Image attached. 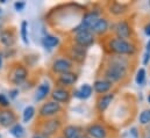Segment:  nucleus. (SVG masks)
Instances as JSON below:
<instances>
[{
	"instance_id": "21",
	"label": "nucleus",
	"mask_w": 150,
	"mask_h": 138,
	"mask_svg": "<svg viewBox=\"0 0 150 138\" xmlns=\"http://www.w3.org/2000/svg\"><path fill=\"white\" fill-rule=\"evenodd\" d=\"M113 100V94H108V95H105V96H103L99 101H98V108H99V110L100 111H103V110H105L110 104L112 102Z\"/></svg>"
},
{
	"instance_id": "30",
	"label": "nucleus",
	"mask_w": 150,
	"mask_h": 138,
	"mask_svg": "<svg viewBox=\"0 0 150 138\" xmlns=\"http://www.w3.org/2000/svg\"><path fill=\"white\" fill-rule=\"evenodd\" d=\"M149 59H150V52H147V54L144 55V61H143V64H148Z\"/></svg>"
},
{
	"instance_id": "11",
	"label": "nucleus",
	"mask_w": 150,
	"mask_h": 138,
	"mask_svg": "<svg viewBox=\"0 0 150 138\" xmlns=\"http://www.w3.org/2000/svg\"><path fill=\"white\" fill-rule=\"evenodd\" d=\"M49 92H50V86H49V84H47V82L41 84L38 87V89H36L35 100H38V101L43 100V99L49 94Z\"/></svg>"
},
{
	"instance_id": "14",
	"label": "nucleus",
	"mask_w": 150,
	"mask_h": 138,
	"mask_svg": "<svg viewBox=\"0 0 150 138\" xmlns=\"http://www.w3.org/2000/svg\"><path fill=\"white\" fill-rule=\"evenodd\" d=\"M107 27H108V23L105 19H98V21L94 23V26L92 27L91 30L96 34H103L107 30Z\"/></svg>"
},
{
	"instance_id": "18",
	"label": "nucleus",
	"mask_w": 150,
	"mask_h": 138,
	"mask_svg": "<svg viewBox=\"0 0 150 138\" xmlns=\"http://www.w3.org/2000/svg\"><path fill=\"white\" fill-rule=\"evenodd\" d=\"M58 43H59V39L52 35H47L43 38V45H44V48H48V49L55 48L56 45H58Z\"/></svg>"
},
{
	"instance_id": "20",
	"label": "nucleus",
	"mask_w": 150,
	"mask_h": 138,
	"mask_svg": "<svg viewBox=\"0 0 150 138\" xmlns=\"http://www.w3.org/2000/svg\"><path fill=\"white\" fill-rule=\"evenodd\" d=\"M91 94H92V87L90 85H87V84L83 85L80 87V89L77 92V96L81 98V99H87V98L91 96Z\"/></svg>"
},
{
	"instance_id": "31",
	"label": "nucleus",
	"mask_w": 150,
	"mask_h": 138,
	"mask_svg": "<svg viewBox=\"0 0 150 138\" xmlns=\"http://www.w3.org/2000/svg\"><path fill=\"white\" fill-rule=\"evenodd\" d=\"M33 138H48V136H45L43 134H36V135H34Z\"/></svg>"
},
{
	"instance_id": "10",
	"label": "nucleus",
	"mask_w": 150,
	"mask_h": 138,
	"mask_svg": "<svg viewBox=\"0 0 150 138\" xmlns=\"http://www.w3.org/2000/svg\"><path fill=\"white\" fill-rule=\"evenodd\" d=\"M116 34L119 36V38L121 39H125V38H128L129 35H130V29H129V26L127 22L125 21H121L116 25Z\"/></svg>"
},
{
	"instance_id": "17",
	"label": "nucleus",
	"mask_w": 150,
	"mask_h": 138,
	"mask_svg": "<svg viewBox=\"0 0 150 138\" xmlns=\"http://www.w3.org/2000/svg\"><path fill=\"white\" fill-rule=\"evenodd\" d=\"M76 80H77V75L75 73H71V72L62 73V75L59 77V82L65 85V86H70V85L75 84Z\"/></svg>"
},
{
	"instance_id": "36",
	"label": "nucleus",
	"mask_w": 150,
	"mask_h": 138,
	"mask_svg": "<svg viewBox=\"0 0 150 138\" xmlns=\"http://www.w3.org/2000/svg\"><path fill=\"white\" fill-rule=\"evenodd\" d=\"M148 100H149V104H150V96H149V98H148Z\"/></svg>"
},
{
	"instance_id": "19",
	"label": "nucleus",
	"mask_w": 150,
	"mask_h": 138,
	"mask_svg": "<svg viewBox=\"0 0 150 138\" xmlns=\"http://www.w3.org/2000/svg\"><path fill=\"white\" fill-rule=\"evenodd\" d=\"M63 134H64V137L65 138H80L78 128H77V127H74V125L67 127V128L64 129Z\"/></svg>"
},
{
	"instance_id": "37",
	"label": "nucleus",
	"mask_w": 150,
	"mask_h": 138,
	"mask_svg": "<svg viewBox=\"0 0 150 138\" xmlns=\"http://www.w3.org/2000/svg\"><path fill=\"white\" fill-rule=\"evenodd\" d=\"M80 138H88V137H80Z\"/></svg>"
},
{
	"instance_id": "6",
	"label": "nucleus",
	"mask_w": 150,
	"mask_h": 138,
	"mask_svg": "<svg viewBox=\"0 0 150 138\" xmlns=\"http://www.w3.org/2000/svg\"><path fill=\"white\" fill-rule=\"evenodd\" d=\"M15 115L13 111L11 110H1L0 111V124L5 128H8V127H12L14 123H15Z\"/></svg>"
},
{
	"instance_id": "26",
	"label": "nucleus",
	"mask_w": 150,
	"mask_h": 138,
	"mask_svg": "<svg viewBox=\"0 0 150 138\" xmlns=\"http://www.w3.org/2000/svg\"><path fill=\"white\" fill-rule=\"evenodd\" d=\"M140 122L142 124H148L150 123V110H144L140 115Z\"/></svg>"
},
{
	"instance_id": "4",
	"label": "nucleus",
	"mask_w": 150,
	"mask_h": 138,
	"mask_svg": "<svg viewBox=\"0 0 150 138\" xmlns=\"http://www.w3.org/2000/svg\"><path fill=\"white\" fill-rule=\"evenodd\" d=\"M61 110V106L58 102L51 101V102H47L44 104L41 109H40V115L41 116H52L55 114H57Z\"/></svg>"
},
{
	"instance_id": "1",
	"label": "nucleus",
	"mask_w": 150,
	"mask_h": 138,
	"mask_svg": "<svg viewBox=\"0 0 150 138\" xmlns=\"http://www.w3.org/2000/svg\"><path fill=\"white\" fill-rule=\"evenodd\" d=\"M110 46L114 52L120 54V55H128V54H133L134 49L133 45L129 44L127 41L121 39V38H114L111 41Z\"/></svg>"
},
{
	"instance_id": "2",
	"label": "nucleus",
	"mask_w": 150,
	"mask_h": 138,
	"mask_svg": "<svg viewBox=\"0 0 150 138\" xmlns=\"http://www.w3.org/2000/svg\"><path fill=\"white\" fill-rule=\"evenodd\" d=\"M125 74H126V66L121 64H112L110 69L106 71V78L108 79L110 82L120 80L121 78H123Z\"/></svg>"
},
{
	"instance_id": "33",
	"label": "nucleus",
	"mask_w": 150,
	"mask_h": 138,
	"mask_svg": "<svg viewBox=\"0 0 150 138\" xmlns=\"http://www.w3.org/2000/svg\"><path fill=\"white\" fill-rule=\"evenodd\" d=\"M146 34L148 35V36H150V25L146 27Z\"/></svg>"
},
{
	"instance_id": "12",
	"label": "nucleus",
	"mask_w": 150,
	"mask_h": 138,
	"mask_svg": "<svg viewBox=\"0 0 150 138\" xmlns=\"http://www.w3.org/2000/svg\"><path fill=\"white\" fill-rule=\"evenodd\" d=\"M88 134L93 138H105L106 130L101 125H91L88 128Z\"/></svg>"
},
{
	"instance_id": "29",
	"label": "nucleus",
	"mask_w": 150,
	"mask_h": 138,
	"mask_svg": "<svg viewBox=\"0 0 150 138\" xmlns=\"http://www.w3.org/2000/svg\"><path fill=\"white\" fill-rule=\"evenodd\" d=\"M25 6H26V4L25 2H22V1H19V2H15L14 4V7H15V9L16 11H22L23 8H25Z\"/></svg>"
},
{
	"instance_id": "3",
	"label": "nucleus",
	"mask_w": 150,
	"mask_h": 138,
	"mask_svg": "<svg viewBox=\"0 0 150 138\" xmlns=\"http://www.w3.org/2000/svg\"><path fill=\"white\" fill-rule=\"evenodd\" d=\"M97 21H98V14L97 13H88L84 16L81 25L76 29V32L79 33L83 30H90V29H92V27L94 26V23Z\"/></svg>"
},
{
	"instance_id": "25",
	"label": "nucleus",
	"mask_w": 150,
	"mask_h": 138,
	"mask_svg": "<svg viewBox=\"0 0 150 138\" xmlns=\"http://www.w3.org/2000/svg\"><path fill=\"white\" fill-rule=\"evenodd\" d=\"M125 9H126V7L121 4H113L111 6V13L113 14H121L125 12Z\"/></svg>"
},
{
	"instance_id": "8",
	"label": "nucleus",
	"mask_w": 150,
	"mask_h": 138,
	"mask_svg": "<svg viewBox=\"0 0 150 138\" xmlns=\"http://www.w3.org/2000/svg\"><path fill=\"white\" fill-rule=\"evenodd\" d=\"M59 121H56V120H51V121H48L43 124L42 127V134L45 135V136H50L52 134H55L58 129H59Z\"/></svg>"
},
{
	"instance_id": "13",
	"label": "nucleus",
	"mask_w": 150,
	"mask_h": 138,
	"mask_svg": "<svg viewBox=\"0 0 150 138\" xmlns=\"http://www.w3.org/2000/svg\"><path fill=\"white\" fill-rule=\"evenodd\" d=\"M0 41H1V43L5 46H12L14 44V42H15L14 35H13L12 32H9V30H5V32H2L0 34Z\"/></svg>"
},
{
	"instance_id": "15",
	"label": "nucleus",
	"mask_w": 150,
	"mask_h": 138,
	"mask_svg": "<svg viewBox=\"0 0 150 138\" xmlns=\"http://www.w3.org/2000/svg\"><path fill=\"white\" fill-rule=\"evenodd\" d=\"M112 87V82L108 80H98L94 82V89L98 93H106Z\"/></svg>"
},
{
	"instance_id": "7",
	"label": "nucleus",
	"mask_w": 150,
	"mask_h": 138,
	"mask_svg": "<svg viewBox=\"0 0 150 138\" xmlns=\"http://www.w3.org/2000/svg\"><path fill=\"white\" fill-rule=\"evenodd\" d=\"M27 78V70L23 66H16L11 74V80L14 84H21Z\"/></svg>"
},
{
	"instance_id": "24",
	"label": "nucleus",
	"mask_w": 150,
	"mask_h": 138,
	"mask_svg": "<svg viewBox=\"0 0 150 138\" xmlns=\"http://www.w3.org/2000/svg\"><path fill=\"white\" fill-rule=\"evenodd\" d=\"M28 23L26 21H22L21 22V37H22V41L25 44H28Z\"/></svg>"
},
{
	"instance_id": "35",
	"label": "nucleus",
	"mask_w": 150,
	"mask_h": 138,
	"mask_svg": "<svg viewBox=\"0 0 150 138\" xmlns=\"http://www.w3.org/2000/svg\"><path fill=\"white\" fill-rule=\"evenodd\" d=\"M1 66H2V57L0 56V69H1Z\"/></svg>"
},
{
	"instance_id": "28",
	"label": "nucleus",
	"mask_w": 150,
	"mask_h": 138,
	"mask_svg": "<svg viewBox=\"0 0 150 138\" xmlns=\"http://www.w3.org/2000/svg\"><path fill=\"white\" fill-rule=\"evenodd\" d=\"M0 106L1 107H8L9 106V101L5 94H0Z\"/></svg>"
},
{
	"instance_id": "34",
	"label": "nucleus",
	"mask_w": 150,
	"mask_h": 138,
	"mask_svg": "<svg viewBox=\"0 0 150 138\" xmlns=\"http://www.w3.org/2000/svg\"><path fill=\"white\" fill-rule=\"evenodd\" d=\"M147 52H150V41L148 42V44H147Z\"/></svg>"
},
{
	"instance_id": "27",
	"label": "nucleus",
	"mask_w": 150,
	"mask_h": 138,
	"mask_svg": "<svg viewBox=\"0 0 150 138\" xmlns=\"http://www.w3.org/2000/svg\"><path fill=\"white\" fill-rule=\"evenodd\" d=\"M144 79H146V71L144 69H140L137 72V75H136V82L139 85H142L144 82Z\"/></svg>"
},
{
	"instance_id": "22",
	"label": "nucleus",
	"mask_w": 150,
	"mask_h": 138,
	"mask_svg": "<svg viewBox=\"0 0 150 138\" xmlns=\"http://www.w3.org/2000/svg\"><path fill=\"white\" fill-rule=\"evenodd\" d=\"M11 134L15 138H22L25 136V129L20 124H14L11 128Z\"/></svg>"
},
{
	"instance_id": "23",
	"label": "nucleus",
	"mask_w": 150,
	"mask_h": 138,
	"mask_svg": "<svg viewBox=\"0 0 150 138\" xmlns=\"http://www.w3.org/2000/svg\"><path fill=\"white\" fill-rule=\"evenodd\" d=\"M34 115H35V109H34V107L28 106V107L23 110V122H25V123H28V122L33 118Z\"/></svg>"
},
{
	"instance_id": "32",
	"label": "nucleus",
	"mask_w": 150,
	"mask_h": 138,
	"mask_svg": "<svg viewBox=\"0 0 150 138\" xmlns=\"http://www.w3.org/2000/svg\"><path fill=\"white\" fill-rule=\"evenodd\" d=\"M16 94H18V91H12L11 92V98H15Z\"/></svg>"
},
{
	"instance_id": "5",
	"label": "nucleus",
	"mask_w": 150,
	"mask_h": 138,
	"mask_svg": "<svg viewBox=\"0 0 150 138\" xmlns=\"http://www.w3.org/2000/svg\"><path fill=\"white\" fill-rule=\"evenodd\" d=\"M93 41H94V37L90 30H83L77 33L76 35V42L80 46H88L93 43Z\"/></svg>"
},
{
	"instance_id": "38",
	"label": "nucleus",
	"mask_w": 150,
	"mask_h": 138,
	"mask_svg": "<svg viewBox=\"0 0 150 138\" xmlns=\"http://www.w3.org/2000/svg\"><path fill=\"white\" fill-rule=\"evenodd\" d=\"M0 13H1V11H0Z\"/></svg>"
},
{
	"instance_id": "9",
	"label": "nucleus",
	"mask_w": 150,
	"mask_h": 138,
	"mask_svg": "<svg viewBox=\"0 0 150 138\" xmlns=\"http://www.w3.org/2000/svg\"><path fill=\"white\" fill-rule=\"evenodd\" d=\"M71 69V64L67 59H58L52 64V70L58 73H67Z\"/></svg>"
},
{
	"instance_id": "16",
	"label": "nucleus",
	"mask_w": 150,
	"mask_h": 138,
	"mask_svg": "<svg viewBox=\"0 0 150 138\" xmlns=\"http://www.w3.org/2000/svg\"><path fill=\"white\" fill-rule=\"evenodd\" d=\"M52 99L55 100V102H65L69 100V93L64 89H55L52 93Z\"/></svg>"
}]
</instances>
